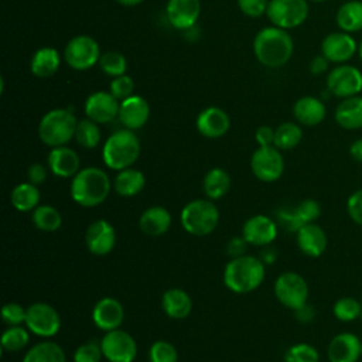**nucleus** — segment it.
Returning <instances> with one entry per match:
<instances>
[{
	"instance_id": "19",
	"label": "nucleus",
	"mask_w": 362,
	"mask_h": 362,
	"mask_svg": "<svg viewBox=\"0 0 362 362\" xmlns=\"http://www.w3.org/2000/svg\"><path fill=\"white\" fill-rule=\"evenodd\" d=\"M242 236L249 245L267 246L277 236V225L267 215H255L243 223Z\"/></svg>"
},
{
	"instance_id": "14",
	"label": "nucleus",
	"mask_w": 362,
	"mask_h": 362,
	"mask_svg": "<svg viewBox=\"0 0 362 362\" xmlns=\"http://www.w3.org/2000/svg\"><path fill=\"white\" fill-rule=\"evenodd\" d=\"M119 107L120 100L106 90H96L90 93L83 106L86 117L98 124H105L115 120L119 116Z\"/></svg>"
},
{
	"instance_id": "59",
	"label": "nucleus",
	"mask_w": 362,
	"mask_h": 362,
	"mask_svg": "<svg viewBox=\"0 0 362 362\" xmlns=\"http://www.w3.org/2000/svg\"><path fill=\"white\" fill-rule=\"evenodd\" d=\"M361 355H362V341H361Z\"/></svg>"
},
{
	"instance_id": "12",
	"label": "nucleus",
	"mask_w": 362,
	"mask_h": 362,
	"mask_svg": "<svg viewBox=\"0 0 362 362\" xmlns=\"http://www.w3.org/2000/svg\"><path fill=\"white\" fill-rule=\"evenodd\" d=\"M103 358L109 362H133L137 355L134 338L123 329L107 331L100 339Z\"/></svg>"
},
{
	"instance_id": "56",
	"label": "nucleus",
	"mask_w": 362,
	"mask_h": 362,
	"mask_svg": "<svg viewBox=\"0 0 362 362\" xmlns=\"http://www.w3.org/2000/svg\"><path fill=\"white\" fill-rule=\"evenodd\" d=\"M119 4L126 6V7H133V6H139L141 4L144 0H116Z\"/></svg>"
},
{
	"instance_id": "2",
	"label": "nucleus",
	"mask_w": 362,
	"mask_h": 362,
	"mask_svg": "<svg viewBox=\"0 0 362 362\" xmlns=\"http://www.w3.org/2000/svg\"><path fill=\"white\" fill-rule=\"evenodd\" d=\"M264 263L255 256L243 255L230 259L223 270L225 286L238 294H246L256 290L264 280Z\"/></svg>"
},
{
	"instance_id": "43",
	"label": "nucleus",
	"mask_w": 362,
	"mask_h": 362,
	"mask_svg": "<svg viewBox=\"0 0 362 362\" xmlns=\"http://www.w3.org/2000/svg\"><path fill=\"white\" fill-rule=\"evenodd\" d=\"M293 212H294V216L301 226L307 225V223H311L314 222L320 214H321V206L317 201L308 198V199H304L301 201L300 204H297L296 206H293Z\"/></svg>"
},
{
	"instance_id": "48",
	"label": "nucleus",
	"mask_w": 362,
	"mask_h": 362,
	"mask_svg": "<svg viewBox=\"0 0 362 362\" xmlns=\"http://www.w3.org/2000/svg\"><path fill=\"white\" fill-rule=\"evenodd\" d=\"M346 211L349 218L362 226V189L352 192L346 201Z\"/></svg>"
},
{
	"instance_id": "20",
	"label": "nucleus",
	"mask_w": 362,
	"mask_h": 362,
	"mask_svg": "<svg viewBox=\"0 0 362 362\" xmlns=\"http://www.w3.org/2000/svg\"><path fill=\"white\" fill-rule=\"evenodd\" d=\"M92 320L95 325L105 332L117 329L124 320V308L119 300L113 297H103L95 304Z\"/></svg>"
},
{
	"instance_id": "22",
	"label": "nucleus",
	"mask_w": 362,
	"mask_h": 362,
	"mask_svg": "<svg viewBox=\"0 0 362 362\" xmlns=\"http://www.w3.org/2000/svg\"><path fill=\"white\" fill-rule=\"evenodd\" d=\"M329 362H358L361 355V339L352 332L335 335L327 349Z\"/></svg>"
},
{
	"instance_id": "33",
	"label": "nucleus",
	"mask_w": 362,
	"mask_h": 362,
	"mask_svg": "<svg viewBox=\"0 0 362 362\" xmlns=\"http://www.w3.org/2000/svg\"><path fill=\"white\" fill-rule=\"evenodd\" d=\"M21 362H66V356L61 345L44 341L31 346Z\"/></svg>"
},
{
	"instance_id": "58",
	"label": "nucleus",
	"mask_w": 362,
	"mask_h": 362,
	"mask_svg": "<svg viewBox=\"0 0 362 362\" xmlns=\"http://www.w3.org/2000/svg\"><path fill=\"white\" fill-rule=\"evenodd\" d=\"M308 1H313V3H324V1H328V0H308Z\"/></svg>"
},
{
	"instance_id": "11",
	"label": "nucleus",
	"mask_w": 362,
	"mask_h": 362,
	"mask_svg": "<svg viewBox=\"0 0 362 362\" xmlns=\"http://www.w3.org/2000/svg\"><path fill=\"white\" fill-rule=\"evenodd\" d=\"M25 325L33 334L51 338L57 335L61 328V317L52 305L40 301L27 308Z\"/></svg>"
},
{
	"instance_id": "4",
	"label": "nucleus",
	"mask_w": 362,
	"mask_h": 362,
	"mask_svg": "<svg viewBox=\"0 0 362 362\" xmlns=\"http://www.w3.org/2000/svg\"><path fill=\"white\" fill-rule=\"evenodd\" d=\"M140 156V141L133 130L120 129L112 133L102 148L103 163L110 170H124L132 167Z\"/></svg>"
},
{
	"instance_id": "8",
	"label": "nucleus",
	"mask_w": 362,
	"mask_h": 362,
	"mask_svg": "<svg viewBox=\"0 0 362 362\" xmlns=\"http://www.w3.org/2000/svg\"><path fill=\"white\" fill-rule=\"evenodd\" d=\"M266 16L276 27L296 28L308 17V0H269Z\"/></svg>"
},
{
	"instance_id": "15",
	"label": "nucleus",
	"mask_w": 362,
	"mask_h": 362,
	"mask_svg": "<svg viewBox=\"0 0 362 362\" xmlns=\"http://www.w3.org/2000/svg\"><path fill=\"white\" fill-rule=\"evenodd\" d=\"M358 49L356 41L349 33L337 31L329 33L324 37L321 42V54L329 61L335 64H342L349 61Z\"/></svg>"
},
{
	"instance_id": "45",
	"label": "nucleus",
	"mask_w": 362,
	"mask_h": 362,
	"mask_svg": "<svg viewBox=\"0 0 362 362\" xmlns=\"http://www.w3.org/2000/svg\"><path fill=\"white\" fill-rule=\"evenodd\" d=\"M134 90V81L129 75H120L110 81L109 92L119 100H123L133 95Z\"/></svg>"
},
{
	"instance_id": "53",
	"label": "nucleus",
	"mask_w": 362,
	"mask_h": 362,
	"mask_svg": "<svg viewBox=\"0 0 362 362\" xmlns=\"http://www.w3.org/2000/svg\"><path fill=\"white\" fill-rule=\"evenodd\" d=\"M314 315H315L314 308L310 307L308 304H304V305H301L300 308L294 310V317H296L300 322H303V324L311 322V321L314 320Z\"/></svg>"
},
{
	"instance_id": "27",
	"label": "nucleus",
	"mask_w": 362,
	"mask_h": 362,
	"mask_svg": "<svg viewBox=\"0 0 362 362\" xmlns=\"http://www.w3.org/2000/svg\"><path fill=\"white\" fill-rule=\"evenodd\" d=\"M161 307L168 317L181 320L189 315L192 310V300L185 290L174 287L164 291L161 297Z\"/></svg>"
},
{
	"instance_id": "16",
	"label": "nucleus",
	"mask_w": 362,
	"mask_h": 362,
	"mask_svg": "<svg viewBox=\"0 0 362 362\" xmlns=\"http://www.w3.org/2000/svg\"><path fill=\"white\" fill-rule=\"evenodd\" d=\"M85 243L88 250L95 256H106L116 243L115 228L106 219L93 221L85 233Z\"/></svg>"
},
{
	"instance_id": "10",
	"label": "nucleus",
	"mask_w": 362,
	"mask_h": 362,
	"mask_svg": "<svg viewBox=\"0 0 362 362\" xmlns=\"http://www.w3.org/2000/svg\"><path fill=\"white\" fill-rule=\"evenodd\" d=\"M274 294L283 305L294 311L307 304L308 284L298 273L284 272L274 281Z\"/></svg>"
},
{
	"instance_id": "1",
	"label": "nucleus",
	"mask_w": 362,
	"mask_h": 362,
	"mask_svg": "<svg viewBox=\"0 0 362 362\" xmlns=\"http://www.w3.org/2000/svg\"><path fill=\"white\" fill-rule=\"evenodd\" d=\"M294 51V42L287 30L272 25L262 28L253 40L256 59L266 68L286 65Z\"/></svg>"
},
{
	"instance_id": "24",
	"label": "nucleus",
	"mask_w": 362,
	"mask_h": 362,
	"mask_svg": "<svg viewBox=\"0 0 362 362\" xmlns=\"http://www.w3.org/2000/svg\"><path fill=\"white\" fill-rule=\"evenodd\" d=\"M296 239L298 249L308 257H320L325 252L328 243L324 229L314 222L301 226L296 232Z\"/></svg>"
},
{
	"instance_id": "29",
	"label": "nucleus",
	"mask_w": 362,
	"mask_h": 362,
	"mask_svg": "<svg viewBox=\"0 0 362 362\" xmlns=\"http://www.w3.org/2000/svg\"><path fill=\"white\" fill-rule=\"evenodd\" d=\"M61 64L59 52L54 47L38 48L30 62V71L37 78H49L57 74Z\"/></svg>"
},
{
	"instance_id": "38",
	"label": "nucleus",
	"mask_w": 362,
	"mask_h": 362,
	"mask_svg": "<svg viewBox=\"0 0 362 362\" xmlns=\"http://www.w3.org/2000/svg\"><path fill=\"white\" fill-rule=\"evenodd\" d=\"M28 331L21 325H10L1 335V351L17 352L24 349L30 342Z\"/></svg>"
},
{
	"instance_id": "49",
	"label": "nucleus",
	"mask_w": 362,
	"mask_h": 362,
	"mask_svg": "<svg viewBox=\"0 0 362 362\" xmlns=\"http://www.w3.org/2000/svg\"><path fill=\"white\" fill-rule=\"evenodd\" d=\"M48 177V171H47V167L41 163H34L28 167L27 170V178H28V182L34 184V185H40L42 182H45Z\"/></svg>"
},
{
	"instance_id": "31",
	"label": "nucleus",
	"mask_w": 362,
	"mask_h": 362,
	"mask_svg": "<svg viewBox=\"0 0 362 362\" xmlns=\"http://www.w3.org/2000/svg\"><path fill=\"white\" fill-rule=\"evenodd\" d=\"M338 27L345 33H356L362 30V1L349 0L339 6L335 14Z\"/></svg>"
},
{
	"instance_id": "17",
	"label": "nucleus",
	"mask_w": 362,
	"mask_h": 362,
	"mask_svg": "<svg viewBox=\"0 0 362 362\" xmlns=\"http://www.w3.org/2000/svg\"><path fill=\"white\" fill-rule=\"evenodd\" d=\"M165 14L170 24L181 31L194 27L201 14L199 0H168Z\"/></svg>"
},
{
	"instance_id": "39",
	"label": "nucleus",
	"mask_w": 362,
	"mask_h": 362,
	"mask_svg": "<svg viewBox=\"0 0 362 362\" xmlns=\"http://www.w3.org/2000/svg\"><path fill=\"white\" fill-rule=\"evenodd\" d=\"M332 313L337 320L344 322H351L362 315V303L354 297H341L335 301Z\"/></svg>"
},
{
	"instance_id": "37",
	"label": "nucleus",
	"mask_w": 362,
	"mask_h": 362,
	"mask_svg": "<svg viewBox=\"0 0 362 362\" xmlns=\"http://www.w3.org/2000/svg\"><path fill=\"white\" fill-rule=\"evenodd\" d=\"M100 129L99 124L90 119L78 120L75 130V140L83 148H95L100 143Z\"/></svg>"
},
{
	"instance_id": "5",
	"label": "nucleus",
	"mask_w": 362,
	"mask_h": 362,
	"mask_svg": "<svg viewBox=\"0 0 362 362\" xmlns=\"http://www.w3.org/2000/svg\"><path fill=\"white\" fill-rule=\"evenodd\" d=\"M76 124L78 120L69 109H52L38 123L40 140L51 148L66 146L75 137Z\"/></svg>"
},
{
	"instance_id": "35",
	"label": "nucleus",
	"mask_w": 362,
	"mask_h": 362,
	"mask_svg": "<svg viewBox=\"0 0 362 362\" xmlns=\"http://www.w3.org/2000/svg\"><path fill=\"white\" fill-rule=\"evenodd\" d=\"M33 223L42 232H55L62 225L59 211L52 205H38L31 214Z\"/></svg>"
},
{
	"instance_id": "28",
	"label": "nucleus",
	"mask_w": 362,
	"mask_h": 362,
	"mask_svg": "<svg viewBox=\"0 0 362 362\" xmlns=\"http://www.w3.org/2000/svg\"><path fill=\"white\" fill-rule=\"evenodd\" d=\"M335 122L346 130L362 127V98L351 96L342 99L335 109Z\"/></svg>"
},
{
	"instance_id": "18",
	"label": "nucleus",
	"mask_w": 362,
	"mask_h": 362,
	"mask_svg": "<svg viewBox=\"0 0 362 362\" xmlns=\"http://www.w3.org/2000/svg\"><path fill=\"white\" fill-rule=\"evenodd\" d=\"M150 117V105L140 95H132L120 100L119 122L129 130L141 129Z\"/></svg>"
},
{
	"instance_id": "51",
	"label": "nucleus",
	"mask_w": 362,
	"mask_h": 362,
	"mask_svg": "<svg viewBox=\"0 0 362 362\" xmlns=\"http://www.w3.org/2000/svg\"><path fill=\"white\" fill-rule=\"evenodd\" d=\"M255 139L259 146H273L274 129H272L270 126H260L255 133Z\"/></svg>"
},
{
	"instance_id": "6",
	"label": "nucleus",
	"mask_w": 362,
	"mask_h": 362,
	"mask_svg": "<svg viewBox=\"0 0 362 362\" xmlns=\"http://www.w3.org/2000/svg\"><path fill=\"white\" fill-rule=\"evenodd\" d=\"M182 228L194 236L212 233L219 222V211L212 199H194L188 202L180 215Z\"/></svg>"
},
{
	"instance_id": "25",
	"label": "nucleus",
	"mask_w": 362,
	"mask_h": 362,
	"mask_svg": "<svg viewBox=\"0 0 362 362\" xmlns=\"http://www.w3.org/2000/svg\"><path fill=\"white\" fill-rule=\"evenodd\" d=\"M293 115L303 126H317L325 119L327 109L321 99L314 96H303L296 100Z\"/></svg>"
},
{
	"instance_id": "60",
	"label": "nucleus",
	"mask_w": 362,
	"mask_h": 362,
	"mask_svg": "<svg viewBox=\"0 0 362 362\" xmlns=\"http://www.w3.org/2000/svg\"><path fill=\"white\" fill-rule=\"evenodd\" d=\"M361 303H362V301H361ZM361 318H362V315H361Z\"/></svg>"
},
{
	"instance_id": "55",
	"label": "nucleus",
	"mask_w": 362,
	"mask_h": 362,
	"mask_svg": "<svg viewBox=\"0 0 362 362\" xmlns=\"http://www.w3.org/2000/svg\"><path fill=\"white\" fill-rule=\"evenodd\" d=\"M349 154L354 160L362 163V139L355 140L349 147Z\"/></svg>"
},
{
	"instance_id": "40",
	"label": "nucleus",
	"mask_w": 362,
	"mask_h": 362,
	"mask_svg": "<svg viewBox=\"0 0 362 362\" xmlns=\"http://www.w3.org/2000/svg\"><path fill=\"white\" fill-rule=\"evenodd\" d=\"M99 66L107 76L116 78L126 74L127 61L126 57L117 51H106L100 55Z\"/></svg>"
},
{
	"instance_id": "13",
	"label": "nucleus",
	"mask_w": 362,
	"mask_h": 362,
	"mask_svg": "<svg viewBox=\"0 0 362 362\" xmlns=\"http://www.w3.org/2000/svg\"><path fill=\"white\" fill-rule=\"evenodd\" d=\"M327 90L337 98L356 96L362 90V72L352 65H338L327 76Z\"/></svg>"
},
{
	"instance_id": "52",
	"label": "nucleus",
	"mask_w": 362,
	"mask_h": 362,
	"mask_svg": "<svg viewBox=\"0 0 362 362\" xmlns=\"http://www.w3.org/2000/svg\"><path fill=\"white\" fill-rule=\"evenodd\" d=\"M328 66H329V61H328L322 54L315 55V57L310 61V65H308L310 72H311L313 75H321V74H324V72L328 69Z\"/></svg>"
},
{
	"instance_id": "26",
	"label": "nucleus",
	"mask_w": 362,
	"mask_h": 362,
	"mask_svg": "<svg viewBox=\"0 0 362 362\" xmlns=\"http://www.w3.org/2000/svg\"><path fill=\"white\" fill-rule=\"evenodd\" d=\"M171 226V214L160 205L147 208L139 219V228L148 236H161Z\"/></svg>"
},
{
	"instance_id": "32",
	"label": "nucleus",
	"mask_w": 362,
	"mask_h": 362,
	"mask_svg": "<svg viewBox=\"0 0 362 362\" xmlns=\"http://www.w3.org/2000/svg\"><path fill=\"white\" fill-rule=\"evenodd\" d=\"M230 188V177L223 168L209 170L202 181V189L208 199H221Z\"/></svg>"
},
{
	"instance_id": "41",
	"label": "nucleus",
	"mask_w": 362,
	"mask_h": 362,
	"mask_svg": "<svg viewBox=\"0 0 362 362\" xmlns=\"http://www.w3.org/2000/svg\"><path fill=\"white\" fill-rule=\"evenodd\" d=\"M318 351L305 342L296 344L290 346L284 354V362H318Z\"/></svg>"
},
{
	"instance_id": "30",
	"label": "nucleus",
	"mask_w": 362,
	"mask_h": 362,
	"mask_svg": "<svg viewBox=\"0 0 362 362\" xmlns=\"http://www.w3.org/2000/svg\"><path fill=\"white\" fill-rule=\"evenodd\" d=\"M144 185V174L133 167L120 170L113 181V188L120 197H134L143 191Z\"/></svg>"
},
{
	"instance_id": "54",
	"label": "nucleus",
	"mask_w": 362,
	"mask_h": 362,
	"mask_svg": "<svg viewBox=\"0 0 362 362\" xmlns=\"http://www.w3.org/2000/svg\"><path fill=\"white\" fill-rule=\"evenodd\" d=\"M259 259H260L264 264H270V263H273V262L277 259V250H276L273 246H270V245L263 246Z\"/></svg>"
},
{
	"instance_id": "57",
	"label": "nucleus",
	"mask_w": 362,
	"mask_h": 362,
	"mask_svg": "<svg viewBox=\"0 0 362 362\" xmlns=\"http://www.w3.org/2000/svg\"><path fill=\"white\" fill-rule=\"evenodd\" d=\"M358 54H359V58H361V61H362V41H361V44L358 45Z\"/></svg>"
},
{
	"instance_id": "9",
	"label": "nucleus",
	"mask_w": 362,
	"mask_h": 362,
	"mask_svg": "<svg viewBox=\"0 0 362 362\" xmlns=\"http://www.w3.org/2000/svg\"><path fill=\"white\" fill-rule=\"evenodd\" d=\"M250 168L260 181H277L284 171L283 154L274 146H259L250 157Z\"/></svg>"
},
{
	"instance_id": "21",
	"label": "nucleus",
	"mask_w": 362,
	"mask_h": 362,
	"mask_svg": "<svg viewBox=\"0 0 362 362\" xmlns=\"http://www.w3.org/2000/svg\"><path fill=\"white\" fill-rule=\"evenodd\" d=\"M230 127V119L228 113L218 107L209 106L199 112L197 117V130L199 134L208 139H218L228 133Z\"/></svg>"
},
{
	"instance_id": "34",
	"label": "nucleus",
	"mask_w": 362,
	"mask_h": 362,
	"mask_svg": "<svg viewBox=\"0 0 362 362\" xmlns=\"http://www.w3.org/2000/svg\"><path fill=\"white\" fill-rule=\"evenodd\" d=\"M40 191L37 185L31 182L17 184L11 191V205L20 212H30L38 206Z\"/></svg>"
},
{
	"instance_id": "3",
	"label": "nucleus",
	"mask_w": 362,
	"mask_h": 362,
	"mask_svg": "<svg viewBox=\"0 0 362 362\" xmlns=\"http://www.w3.org/2000/svg\"><path fill=\"white\" fill-rule=\"evenodd\" d=\"M110 188V180L102 168L86 167L72 177L71 197L78 205L90 208L102 204L107 198Z\"/></svg>"
},
{
	"instance_id": "46",
	"label": "nucleus",
	"mask_w": 362,
	"mask_h": 362,
	"mask_svg": "<svg viewBox=\"0 0 362 362\" xmlns=\"http://www.w3.org/2000/svg\"><path fill=\"white\" fill-rule=\"evenodd\" d=\"M27 308L18 303H7L1 308V318L7 325H21L25 322Z\"/></svg>"
},
{
	"instance_id": "23",
	"label": "nucleus",
	"mask_w": 362,
	"mask_h": 362,
	"mask_svg": "<svg viewBox=\"0 0 362 362\" xmlns=\"http://www.w3.org/2000/svg\"><path fill=\"white\" fill-rule=\"evenodd\" d=\"M47 161L51 173L59 178L75 177L81 165V158L78 153L66 146L52 147Z\"/></svg>"
},
{
	"instance_id": "7",
	"label": "nucleus",
	"mask_w": 362,
	"mask_h": 362,
	"mask_svg": "<svg viewBox=\"0 0 362 362\" xmlns=\"http://www.w3.org/2000/svg\"><path fill=\"white\" fill-rule=\"evenodd\" d=\"M99 44L89 35H76L68 41L64 49L65 62L75 71H88L100 59Z\"/></svg>"
},
{
	"instance_id": "36",
	"label": "nucleus",
	"mask_w": 362,
	"mask_h": 362,
	"mask_svg": "<svg viewBox=\"0 0 362 362\" xmlns=\"http://www.w3.org/2000/svg\"><path fill=\"white\" fill-rule=\"evenodd\" d=\"M303 139L301 127L294 122H284L274 129L273 146L279 150H291L300 144Z\"/></svg>"
},
{
	"instance_id": "50",
	"label": "nucleus",
	"mask_w": 362,
	"mask_h": 362,
	"mask_svg": "<svg viewBox=\"0 0 362 362\" xmlns=\"http://www.w3.org/2000/svg\"><path fill=\"white\" fill-rule=\"evenodd\" d=\"M247 240L243 238V236H240V238H238V236H235V238H232L229 242H228V245H226V253L233 259V257H239V256H243L245 253H246V249H247Z\"/></svg>"
},
{
	"instance_id": "44",
	"label": "nucleus",
	"mask_w": 362,
	"mask_h": 362,
	"mask_svg": "<svg viewBox=\"0 0 362 362\" xmlns=\"http://www.w3.org/2000/svg\"><path fill=\"white\" fill-rule=\"evenodd\" d=\"M103 356L100 342L86 341L79 345L74 354V362H100Z\"/></svg>"
},
{
	"instance_id": "42",
	"label": "nucleus",
	"mask_w": 362,
	"mask_h": 362,
	"mask_svg": "<svg viewBox=\"0 0 362 362\" xmlns=\"http://www.w3.org/2000/svg\"><path fill=\"white\" fill-rule=\"evenodd\" d=\"M150 362H178V352L175 346L164 339H158L151 344L148 349Z\"/></svg>"
},
{
	"instance_id": "47",
	"label": "nucleus",
	"mask_w": 362,
	"mask_h": 362,
	"mask_svg": "<svg viewBox=\"0 0 362 362\" xmlns=\"http://www.w3.org/2000/svg\"><path fill=\"white\" fill-rule=\"evenodd\" d=\"M269 0H238V7L240 11L252 18L266 14Z\"/></svg>"
}]
</instances>
